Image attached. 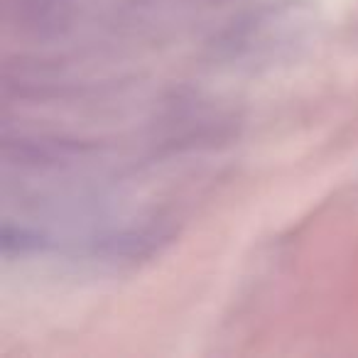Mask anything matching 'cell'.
Masks as SVG:
<instances>
[]
</instances>
